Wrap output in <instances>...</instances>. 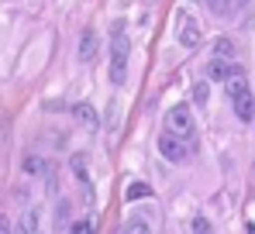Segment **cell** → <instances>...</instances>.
I'll return each mask as SVG.
<instances>
[{"label":"cell","mask_w":255,"mask_h":234,"mask_svg":"<svg viewBox=\"0 0 255 234\" xmlns=\"http://www.w3.org/2000/svg\"><path fill=\"white\" fill-rule=\"evenodd\" d=\"M21 169H24L28 176H45V172H48V162H45L42 155H28L21 162Z\"/></svg>","instance_id":"10"},{"label":"cell","mask_w":255,"mask_h":234,"mask_svg":"<svg viewBox=\"0 0 255 234\" xmlns=\"http://www.w3.org/2000/svg\"><path fill=\"white\" fill-rule=\"evenodd\" d=\"M231 104H235L238 120H255V100H252V93H242V97H235Z\"/></svg>","instance_id":"6"},{"label":"cell","mask_w":255,"mask_h":234,"mask_svg":"<svg viewBox=\"0 0 255 234\" xmlns=\"http://www.w3.org/2000/svg\"><path fill=\"white\" fill-rule=\"evenodd\" d=\"M166 131L169 134H179V138H193V114H190V107L186 104H176L169 107V114H166Z\"/></svg>","instance_id":"2"},{"label":"cell","mask_w":255,"mask_h":234,"mask_svg":"<svg viewBox=\"0 0 255 234\" xmlns=\"http://www.w3.org/2000/svg\"><path fill=\"white\" fill-rule=\"evenodd\" d=\"M73 114H76V120L86 124V127H97V124H100V117H97V111H93L90 104H76V107H73Z\"/></svg>","instance_id":"9"},{"label":"cell","mask_w":255,"mask_h":234,"mask_svg":"<svg viewBox=\"0 0 255 234\" xmlns=\"http://www.w3.org/2000/svg\"><path fill=\"white\" fill-rule=\"evenodd\" d=\"M125 231H131V234H148V221L145 217H131L125 224Z\"/></svg>","instance_id":"13"},{"label":"cell","mask_w":255,"mask_h":234,"mask_svg":"<svg viewBox=\"0 0 255 234\" xmlns=\"http://www.w3.org/2000/svg\"><path fill=\"white\" fill-rule=\"evenodd\" d=\"M200 38H204V31H200V24L193 21V17H179V45H186V48H197L200 45Z\"/></svg>","instance_id":"4"},{"label":"cell","mask_w":255,"mask_h":234,"mask_svg":"<svg viewBox=\"0 0 255 234\" xmlns=\"http://www.w3.org/2000/svg\"><path fill=\"white\" fill-rule=\"evenodd\" d=\"M125 196H128V200H138V196H152V186H148V183H131V186L125 190Z\"/></svg>","instance_id":"12"},{"label":"cell","mask_w":255,"mask_h":234,"mask_svg":"<svg viewBox=\"0 0 255 234\" xmlns=\"http://www.w3.org/2000/svg\"><path fill=\"white\" fill-rule=\"evenodd\" d=\"M159 152L169 158V162H186V158H190V141H186V138H179V134H169V131H166V134L159 138Z\"/></svg>","instance_id":"3"},{"label":"cell","mask_w":255,"mask_h":234,"mask_svg":"<svg viewBox=\"0 0 255 234\" xmlns=\"http://www.w3.org/2000/svg\"><path fill=\"white\" fill-rule=\"evenodd\" d=\"M231 55H235V45H231L228 38L214 41V59H231Z\"/></svg>","instance_id":"11"},{"label":"cell","mask_w":255,"mask_h":234,"mask_svg":"<svg viewBox=\"0 0 255 234\" xmlns=\"http://www.w3.org/2000/svg\"><path fill=\"white\" fill-rule=\"evenodd\" d=\"M190 228H193V231H200V234H207V231H211V221H207V217H193V224H190Z\"/></svg>","instance_id":"16"},{"label":"cell","mask_w":255,"mask_h":234,"mask_svg":"<svg viewBox=\"0 0 255 234\" xmlns=\"http://www.w3.org/2000/svg\"><path fill=\"white\" fill-rule=\"evenodd\" d=\"M207 7H211L214 14H224V10H231V7H235V0H207Z\"/></svg>","instance_id":"15"},{"label":"cell","mask_w":255,"mask_h":234,"mask_svg":"<svg viewBox=\"0 0 255 234\" xmlns=\"http://www.w3.org/2000/svg\"><path fill=\"white\" fill-rule=\"evenodd\" d=\"M21 228H24V231H38V217H35V214H28V217H24V224H21Z\"/></svg>","instance_id":"19"},{"label":"cell","mask_w":255,"mask_h":234,"mask_svg":"<svg viewBox=\"0 0 255 234\" xmlns=\"http://www.w3.org/2000/svg\"><path fill=\"white\" fill-rule=\"evenodd\" d=\"M128 52H131V41H128L125 28H118L114 48H111V83H114V86H121L128 79Z\"/></svg>","instance_id":"1"},{"label":"cell","mask_w":255,"mask_h":234,"mask_svg":"<svg viewBox=\"0 0 255 234\" xmlns=\"http://www.w3.org/2000/svg\"><path fill=\"white\" fill-rule=\"evenodd\" d=\"M207 97H211V83L204 79V83L193 86V100H197V104H207Z\"/></svg>","instance_id":"14"},{"label":"cell","mask_w":255,"mask_h":234,"mask_svg":"<svg viewBox=\"0 0 255 234\" xmlns=\"http://www.w3.org/2000/svg\"><path fill=\"white\" fill-rule=\"evenodd\" d=\"M73 172H76L80 179H86V165H83V155H73Z\"/></svg>","instance_id":"17"},{"label":"cell","mask_w":255,"mask_h":234,"mask_svg":"<svg viewBox=\"0 0 255 234\" xmlns=\"http://www.w3.org/2000/svg\"><path fill=\"white\" fill-rule=\"evenodd\" d=\"M231 73H235V66H231L228 59H214L211 66H207V79H214V83H224Z\"/></svg>","instance_id":"7"},{"label":"cell","mask_w":255,"mask_h":234,"mask_svg":"<svg viewBox=\"0 0 255 234\" xmlns=\"http://www.w3.org/2000/svg\"><path fill=\"white\" fill-rule=\"evenodd\" d=\"M90 231H93L90 221H76V224H73V234H90Z\"/></svg>","instance_id":"18"},{"label":"cell","mask_w":255,"mask_h":234,"mask_svg":"<svg viewBox=\"0 0 255 234\" xmlns=\"http://www.w3.org/2000/svg\"><path fill=\"white\" fill-rule=\"evenodd\" d=\"M93 55H97V31L86 28L83 35H80V59L83 62H93Z\"/></svg>","instance_id":"8"},{"label":"cell","mask_w":255,"mask_h":234,"mask_svg":"<svg viewBox=\"0 0 255 234\" xmlns=\"http://www.w3.org/2000/svg\"><path fill=\"white\" fill-rule=\"evenodd\" d=\"M224 93H228L231 100H235V97H242V93H249V76H245L238 66H235V73H231V76L224 79Z\"/></svg>","instance_id":"5"}]
</instances>
